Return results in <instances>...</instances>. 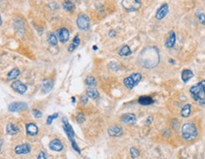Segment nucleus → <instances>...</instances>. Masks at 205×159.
Wrapping results in <instances>:
<instances>
[{
  "label": "nucleus",
  "instance_id": "nucleus-1",
  "mask_svg": "<svg viewBox=\"0 0 205 159\" xmlns=\"http://www.w3.org/2000/svg\"><path fill=\"white\" fill-rule=\"evenodd\" d=\"M139 63L146 68H153L159 63V54L156 47H146L139 55Z\"/></svg>",
  "mask_w": 205,
  "mask_h": 159
},
{
  "label": "nucleus",
  "instance_id": "nucleus-2",
  "mask_svg": "<svg viewBox=\"0 0 205 159\" xmlns=\"http://www.w3.org/2000/svg\"><path fill=\"white\" fill-rule=\"evenodd\" d=\"M190 94L195 101L205 106V81H201L190 88Z\"/></svg>",
  "mask_w": 205,
  "mask_h": 159
},
{
  "label": "nucleus",
  "instance_id": "nucleus-3",
  "mask_svg": "<svg viewBox=\"0 0 205 159\" xmlns=\"http://www.w3.org/2000/svg\"><path fill=\"white\" fill-rule=\"evenodd\" d=\"M181 135L187 141H192L198 136V129L194 123L187 122L181 127Z\"/></svg>",
  "mask_w": 205,
  "mask_h": 159
},
{
  "label": "nucleus",
  "instance_id": "nucleus-4",
  "mask_svg": "<svg viewBox=\"0 0 205 159\" xmlns=\"http://www.w3.org/2000/svg\"><path fill=\"white\" fill-rule=\"evenodd\" d=\"M141 80H142V74L134 73L128 77H126L124 80V84L127 89H132L134 86H136L140 83Z\"/></svg>",
  "mask_w": 205,
  "mask_h": 159
},
{
  "label": "nucleus",
  "instance_id": "nucleus-5",
  "mask_svg": "<svg viewBox=\"0 0 205 159\" xmlns=\"http://www.w3.org/2000/svg\"><path fill=\"white\" fill-rule=\"evenodd\" d=\"M77 27L82 30H88L90 28V19L88 15L81 14L77 18Z\"/></svg>",
  "mask_w": 205,
  "mask_h": 159
},
{
  "label": "nucleus",
  "instance_id": "nucleus-6",
  "mask_svg": "<svg viewBox=\"0 0 205 159\" xmlns=\"http://www.w3.org/2000/svg\"><path fill=\"white\" fill-rule=\"evenodd\" d=\"M122 5L126 11L136 12L141 7V1H138V0H124V1H122Z\"/></svg>",
  "mask_w": 205,
  "mask_h": 159
},
{
  "label": "nucleus",
  "instance_id": "nucleus-7",
  "mask_svg": "<svg viewBox=\"0 0 205 159\" xmlns=\"http://www.w3.org/2000/svg\"><path fill=\"white\" fill-rule=\"evenodd\" d=\"M12 88L15 91V92L19 93L21 95L25 94L27 92V89H28V87H27V85L24 84L23 83H21L20 81H14L13 83H12Z\"/></svg>",
  "mask_w": 205,
  "mask_h": 159
},
{
  "label": "nucleus",
  "instance_id": "nucleus-8",
  "mask_svg": "<svg viewBox=\"0 0 205 159\" xmlns=\"http://www.w3.org/2000/svg\"><path fill=\"white\" fill-rule=\"evenodd\" d=\"M168 11H169V6H168L167 3H163L162 5L159 8V10L156 12V18L158 20H162L163 19L166 14L168 13Z\"/></svg>",
  "mask_w": 205,
  "mask_h": 159
},
{
  "label": "nucleus",
  "instance_id": "nucleus-9",
  "mask_svg": "<svg viewBox=\"0 0 205 159\" xmlns=\"http://www.w3.org/2000/svg\"><path fill=\"white\" fill-rule=\"evenodd\" d=\"M28 108V104L25 102H14L9 105V111L11 112H19L24 111Z\"/></svg>",
  "mask_w": 205,
  "mask_h": 159
},
{
  "label": "nucleus",
  "instance_id": "nucleus-10",
  "mask_svg": "<svg viewBox=\"0 0 205 159\" xmlns=\"http://www.w3.org/2000/svg\"><path fill=\"white\" fill-rule=\"evenodd\" d=\"M63 124H64V130H65L67 137L70 138V140L73 139L74 131H73V129H72L71 125L68 123V121H67V119H66V117H63Z\"/></svg>",
  "mask_w": 205,
  "mask_h": 159
},
{
  "label": "nucleus",
  "instance_id": "nucleus-11",
  "mask_svg": "<svg viewBox=\"0 0 205 159\" xmlns=\"http://www.w3.org/2000/svg\"><path fill=\"white\" fill-rule=\"evenodd\" d=\"M58 37L61 43L63 44L67 43L68 39H70V31H68V29H67L66 28H61L58 30Z\"/></svg>",
  "mask_w": 205,
  "mask_h": 159
},
{
  "label": "nucleus",
  "instance_id": "nucleus-12",
  "mask_svg": "<svg viewBox=\"0 0 205 159\" xmlns=\"http://www.w3.org/2000/svg\"><path fill=\"white\" fill-rule=\"evenodd\" d=\"M108 135L111 136H115V137H118V136H121L122 135V128L121 126L118 125H113L111 127L108 128Z\"/></svg>",
  "mask_w": 205,
  "mask_h": 159
},
{
  "label": "nucleus",
  "instance_id": "nucleus-13",
  "mask_svg": "<svg viewBox=\"0 0 205 159\" xmlns=\"http://www.w3.org/2000/svg\"><path fill=\"white\" fill-rule=\"evenodd\" d=\"M14 152L16 154H26L30 152V146L29 144L24 143L21 145H18L14 148Z\"/></svg>",
  "mask_w": 205,
  "mask_h": 159
},
{
  "label": "nucleus",
  "instance_id": "nucleus-14",
  "mask_svg": "<svg viewBox=\"0 0 205 159\" xmlns=\"http://www.w3.org/2000/svg\"><path fill=\"white\" fill-rule=\"evenodd\" d=\"M49 149L54 152H61L64 149V145L59 139H53L49 142Z\"/></svg>",
  "mask_w": 205,
  "mask_h": 159
},
{
  "label": "nucleus",
  "instance_id": "nucleus-15",
  "mask_svg": "<svg viewBox=\"0 0 205 159\" xmlns=\"http://www.w3.org/2000/svg\"><path fill=\"white\" fill-rule=\"evenodd\" d=\"M121 120L122 122H124L125 124H133L136 122V116L134 114H131V113H127L122 115L121 117Z\"/></svg>",
  "mask_w": 205,
  "mask_h": 159
},
{
  "label": "nucleus",
  "instance_id": "nucleus-16",
  "mask_svg": "<svg viewBox=\"0 0 205 159\" xmlns=\"http://www.w3.org/2000/svg\"><path fill=\"white\" fill-rule=\"evenodd\" d=\"M6 131H7V134L10 135H15L20 132L19 127H18L17 124L14 123H9L6 127Z\"/></svg>",
  "mask_w": 205,
  "mask_h": 159
},
{
  "label": "nucleus",
  "instance_id": "nucleus-17",
  "mask_svg": "<svg viewBox=\"0 0 205 159\" xmlns=\"http://www.w3.org/2000/svg\"><path fill=\"white\" fill-rule=\"evenodd\" d=\"M176 39H177L176 33L174 32V31H170L169 35H168V38L166 40L165 47H168V48H172L175 45V44H176Z\"/></svg>",
  "mask_w": 205,
  "mask_h": 159
},
{
  "label": "nucleus",
  "instance_id": "nucleus-18",
  "mask_svg": "<svg viewBox=\"0 0 205 159\" xmlns=\"http://www.w3.org/2000/svg\"><path fill=\"white\" fill-rule=\"evenodd\" d=\"M26 131L29 135L34 136L38 134V127L34 123H28L26 125Z\"/></svg>",
  "mask_w": 205,
  "mask_h": 159
},
{
  "label": "nucleus",
  "instance_id": "nucleus-19",
  "mask_svg": "<svg viewBox=\"0 0 205 159\" xmlns=\"http://www.w3.org/2000/svg\"><path fill=\"white\" fill-rule=\"evenodd\" d=\"M194 77V73L192 70L190 69H184L182 70L181 72V80L183 83H187L189 80H191V78Z\"/></svg>",
  "mask_w": 205,
  "mask_h": 159
},
{
  "label": "nucleus",
  "instance_id": "nucleus-20",
  "mask_svg": "<svg viewBox=\"0 0 205 159\" xmlns=\"http://www.w3.org/2000/svg\"><path fill=\"white\" fill-rule=\"evenodd\" d=\"M52 86H53V83L51 80H45L42 83V86H41L42 92L43 93H49V91H51Z\"/></svg>",
  "mask_w": 205,
  "mask_h": 159
},
{
  "label": "nucleus",
  "instance_id": "nucleus-21",
  "mask_svg": "<svg viewBox=\"0 0 205 159\" xmlns=\"http://www.w3.org/2000/svg\"><path fill=\"white\" fill-rule=\"evenodd\" d=\"M139 103L141 105H151L154 103V99L148 96H142L139 99Z\"/></svg>",
  "mask_w": 205,
  "mask_h": 159
},
{
  "label": "nucleus",
  "instance_id": "nucleus-22",
  "mask_svg": "<svg viewBox=\"0 0 205 159\" xmlns=\"http://www.w3.org/2000/svg\"><path fill=\"white\" fill-rule=\"evenodd\" d=\"M86 96H88V98L92 99H97L99 97V92L97 91L96 88L94 87H88V89H86Z\"/></svg>",
  "mask_w": 205,
  "mask_h": 159
},
{
  "label": "nucleus",
  "instance_id": "nucleus-23",
  "mask_svg": "<svg viewBox=\"0 0 205 159\" xmlns=\"http://www.w3.org/2000/svg\"><path fill=\"white\" fill-rule=\"evenodd\" d=\"M79 45H80V38H79V36L78 35H76L75 37H74V39L72 40V42H71V44L68 45V51L70 52H71V51H73L74 49H76L77 47H79Z\"/></svg>",
  "mask_w": 205,
  "mask_h": 159
},
{
  "label": "nucleus",
  "instance_id": "nucleus-24",
  "mask_svg": "<svg viewBox=\"0 0 205 159\" xmlns=\"http://www.w3.org/2000/svg\"><path fill=\"white\" fill-rule=\"evenodd\" d=\"M20 74V71L18 68H13L12 70H11L10 72H9V74H8V77H7V79L8 81H12V80H15L18 76H19Z\"/></svg>",
  "mask_w": 205,
  "mask_h": 159
},
{
  "label": "nucleus",
  "instance_id": "nucleus-25",
  "mask_svg": "<svg viewBox=\"0 0 205 159\" xmlns=\"http://www.w3.org/2000/svg\"><path fill=\"white\" fill-rule=\"evenodd\" d=\"M191 109H192V107H191L190 104H186V105H184L183 108L181 109L180 116L182 117H188L191 114Z\"/></svg>",
  "mask_w": 205,
  "mask_h": 159
},
{
  "label": "nucleus",
  "instance_id": "nucleus-26",
  "mask_svg": "<svg viewBox=\"0 0 205 159\" xmlns=\"http://www.w3.org/2000/svg\"><path fill=\"white\" fill-rule=\"evenodd\" d=\"M63 8H64V10H66L67 12H73L75 9V5H74V3L71 1H65L63 3Z\"/></svg>",
  "mask_w": 205,
  "mask_h": 159
},
{
  "label": "nucleus",
  "instance_id": "nucleus-27",
  "mask_svg": "<svg viewBox=\"0 0 205 159\" xmlns=\"http://www.w3.org/2000/svg\"><path fill=\"white\" fill-rule=\"evenodd\" d=\"M85 83L88 86H90V87H94V86H96L97 81H96V80H95L94 77L88 76L85 78Z\"/></svg>",
  "mask_w": 205,
  "mask_h": 159
},
{
  "label": "nucleus",
  "instance_id": "nucleus-28",
  "mask_svg": "<svg viewBox=\"0 0 205 159\" xmlns=\"http://www.w3.org/2000/svg\"><path fill=\"white\" fill-rule=\"evenodd\" d=\"M131 50H130V47H128V45H124V47H122V48L119 50V55L120 56H129L131 54Z\"/></svg>",
  "mask_w": 205,
  "mask_h": 159
},
{
  "label": "nucleus",
  "instance_id": "nucleus-29",
  "mask_svg": "<svg viewBox=\"0 0 205 159\" xmlns=\"http://www.w3.org/2000/svg\"><path fill=\"white\" fill-rule=\"evenodd\" d=\"M48 42L51 45H56L58 43V39H57V36L54 34V33H49L48 36Z\"/></svg>",
  "mask_w": 205,
  "mask_h": 159
},
{
  "label": "nucleus",
  "instance_id": "nucleus-30",
  "mask_svg": "<svg viewBox=\"0 0 205 159\" xmlns=\"http://www.w3.org/2000/svg\"><path fill=\"white\" fill-rule=\"evenodd\" d=\"M130 155L132 158H137V157H139L140 156V152H139V150L138 149H136L134 147H132L130 149Z\"/></svg>",
  "mask_w": 205,
  "mask_h": 159
},
{
  "label": "nucleus",
  "instance_id": "nucleus-31",
  "mask_svg": "<svg viewBox=\"0 0 205 159\" xmlns=\"http://www.w3.org/2000/svg\"><path fill=\"white\" fill-rule=\"evenodd\" d=\"M197 16L198 18V21L201 25H205V14L201 12H197Z\"/></svg>",
  "mask_w": 205,
  "mask_h": 159
},
{
  "label": "nucleus",
  "instance_id": "nucleus-32",
  "mask_svg": "<svg viewBox=\"0 0 205 159\" xmlns=\"http://www.w3.org/2000/svg\"><path fill=\"white\" fill-rule=\"evenodd\" d=\"M76 119H77V122H78V123H80V124L84 123L85 120V115H84V114H82V113H79L78 115H77V117H76Z\"/></svg>",
  "mask_w": 205,
  "mask_h": 159
},
{
  "label": "nucleus",
  "instance_id": "nucleus-33",
  "mask_svg": "<svg viewBox=\"0 0 205 159\" xmlns=\"http://www.w3.org/2000/svg\"><path fill=\"white\" fill-rule=\"evenodd\" d=\"M57 117H58V113L53 114V115H51V116H49V117H48V119H47V124L51 125V124L52 123L53 119H55Z\"/></svg>",
  "mask_w": 205,
  "mask_h": 159
},
{
  "label": "nucleus",
  "instance_id": "nucleus-34",
  "mask_svg": "<svg viewBox=\"0 0 205 159\" xmlns=\"http://www.w3.org/2000/svg\"><path fill=\"white\" fill-rule=\"evenodd\" d=\"M70 142H71V145H72V148H73L78 153H81V151H80V149H79V147H78V145L76 144L75 140H74V139H71Z\"/></svg>",
  "mask_w": 205,
  "mask_h": 159
},
{
  "label": "nucleus",
  "instance_id": "nucleus-35",
  "mask_svg": "<svg viewBox=\"0 0 205 159\" xmlns=\"http://www.w3.org/2000/svg\"><path fill=\"white\" fill-rule=\"evenodd\" d=\"M33 115L35 117H38V119H39V117H42V113H41L39 110H37V109H33Z\"/></svg>",
  "mask_w": 205,
  "mask_h": 159
},
{
  "label": "nucleus",
  "instance_id": "nucleus-36",
  "mask_svg": "<svg viewBox=\"0 0 205 159\" xmlns=\"http://www.w3.org/2000/svg\"><path fill=\"white\" fill-rule=\"evenodd\" d=\"M88 102V97L86 96V95H83V96L81 97V103L86 104Z\"/></svg>",
  "mask_w": 205,
  "mask_h": 159
},
{
  "label": "nucleus",
  "instance_id": "nucleus-37",
  "mask_svg": "<svg viewBox=\"0 0 205 159\" xmlns=\"http://www.w3.org/2000/svg\"><path fill=\"white\" fill-rule=\"evenodd\" d=\"M172 126H173V128H175V129L179 128V120H177V119H173Z\"/></svg>",
  "mask_w": 205,
  "mask_h": 159
},
{
  "label": "nucleus",
  "instance_id": "nucleus-38",
  "mask_svg": "<svg viewBox=\"0 0 205 159\" xmlns=\"http://www.w3.org/2000/svg\"><path fill=\"white\" fill-rule=\"evenodd\" d=\"M37 159H48L47 156H46V154L44 152H40L39 154H38V156H37Z\"/></svg>",
  "mask_w": 205,
  "mask_h": 159
},
{
  "label": "nucleus",
  "instance_id": "nucleus-39",
  "mask_svg": "<svg viewBox=\"0 0 205 159\" xmlns=\"http://www.w3.org/2000/svg\"><path fill=\"white\" fill-rule=\"evenodd\" d=\"M152 120H153V117H148V119H147V120H146V124L149 125V124L152 122Z\"/></svg>",
  "mask_w": 205,
  "mask_h": 159
},
{
  "label": "nucleus",
  "instance_id": "nucleus-40",
  "mask_svg": "<svg viewBox=\"0 0 205 159\" xmlns=\"http://www.w3.org/2000/svg\"><path fill=\"white\" fill-rule=\"evenodd\" d=\"M116 35V32L114 30H110L109 31V36H111V37H114V36Z\"/></svg>",
  "mask_w": 205,
  "mask_h": 159
},
{
  "label": "nucleus",
  "instance_id": "nucleus-41",
  "mask_svg": "<svg viewBox=\"0 0 205 159\" xmlns=\"http://www.w3.org/2000/svg\"><path fill=\"white\" fill-rule=\"evenodd\" d=\"M169 62H170L171 63H176L175 61H173V60H171V59H170V60H169Z\"/></svg>",
  "mask_w": 205,
  "mask_h": 159
},
{
  "label": "nucleus",
  "instance_id": "nucleus-42",
  "mask_svg": "<svg viewBox=\"0 0 205 159\" xmlns=\"http://www.w3.org/2000/svg\"><path fill=\"white\" fill-rule=\"evenodd\" d=\"M1 24H2V20H1V16H0V26H1Z\"/></svg>",
  "mask_w": 205,
  "mask_h": 159
},
{
  "label": "nucleus",
  "instance_id": "nucleus-43",
  "mask_svg": "<svg viewBox=\"0 0 205 159\" xmlns=\"http://www.w3.org/2000/svg\"><path fill=\"white\" fill-rule=\"evenodd\" d=\"M93 48H94V50H96V49H97V47H96V45H94Z\"/></svg>",
  "mask_w": 205,
  "mask_h": 159
},
{
  "label": "nucleus",
  "instance_id": "nucleus-44",
  "mask_svg": "<svg viewBox=\"0 0 205 159\" xmlns=\"http://www.w3.org/2000/svg\"><path fill=\"white\" fill-rule=\"evenodd\" d=\"M71 99H72V101H73V102H75V98H72Z\"/></svg>",
  "mask_w": 205,
  "mask_h": 159
},
{
  "label": "nucleus",
  "instance_id": "nucleus-45",
  "mask_svg": "<svg viewBox=\"0 0 205 159\" xmlns=\"http://www.w3.org/2000/svg\"><path fill=\"white\" fill-rule=\"evenodd\" d=\"M85 159H90V158H85Z\"/></svg>",
  "mask_w": 205,
  "mask_h": 159
}]
</instances>
